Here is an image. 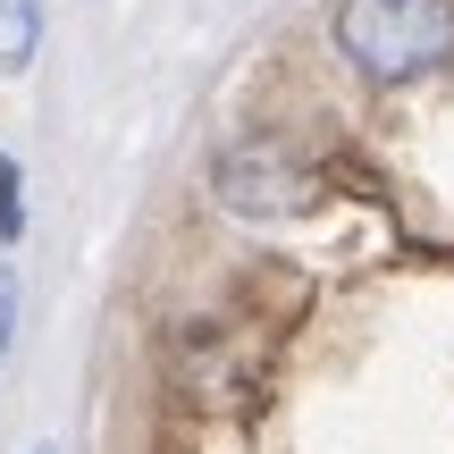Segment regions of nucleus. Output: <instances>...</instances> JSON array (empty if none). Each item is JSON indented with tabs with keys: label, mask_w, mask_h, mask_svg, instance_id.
Listing matches in <instances>:
<instances>
[{
	"label": "nucleus",
	"mask_w": 454,
	"mask_h": 454,
	"mask_svg": "<svg viewBox=\"0 0 454 454\" xmlns=\"http://www.w3.org/2000/svg\"><path fill=\"white\" fill-rule=\"evenodd\" d=\"M9 328H17V278L0 270V354H9Z\"/></svg>",
	"instance_id": "5"
},
{
	"label": "nucleus",
	"mask_w": 454,
	"mask_h": 454,
	"mask_svg": "<svg viewBox=\"0 0 454 454\" xmlns=\"http://www.w3.org/2000/svg\"><path fill=\"white\" fill-rule=\"evenodd\" d=\"M34 454H59V446H34Z\"/></svg>",
	"instance_id": "6"
},
{
	"label": "nucleus",
	"mask_w": 454,
	"mask_h": 454,
	"mask_svg": "<svg viewBox=\"0 0 454 454\" xmlns=\"http://www.w3.org/2000/svg\"><path fill=\"white\" fill-rule=\"evenodd\" d=\"M43 51V0H0V76H26Z\"/></svg>",
	"instance_id": "3"
},
{
	"label": "nucleus",
	"mask_w": 454,
	"mask_h": 454,
	"mask_svg": "<svg viewBox=\"0 0 454 454\" xmlns=\"http://www.w3.org/2000/svg\"><path fill=\"white\" fill-rule=\"evenodd\" d=\"M328 43L371 84H421L454 59V0H337Z\"/></svg>",
	"instance_id": "1"
},
{
	"label": "nucleus",
	"mask_w": 454,
	"mask_h": 454,
	"mask_svg": "<svg viewBox=\"0 0 454 454\" xmlns=\"http://www.w3.org/2000/svg\"><path fill=\"white\" fill-rule=\"evenodd\" d=\"M211 194H219V211H236V219H286V211L311 202V177H303V160H294L286 144L244 135V144H227L211 160Z\"/></svg>",
	"instance_id": "2"
},
{
	"label": "nucleus",
	"mask_w": 454,
	"mask_h": 454,
	"mask_svg": "<svg viewBox=\"0 0 454 454\" xmlns=\"http://www.w3.org/2000/svg\"><path fill=\"white\" fill-rule=\"evenodd\" d=\"M17 227H26V202H17V168L0 160V244H17Z\"/></svg>",
	"instance_id": "4"
}]
</instances>
